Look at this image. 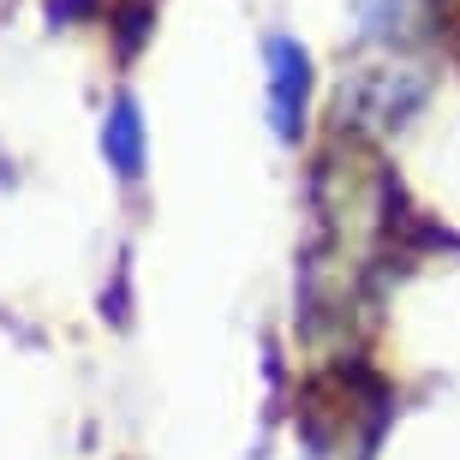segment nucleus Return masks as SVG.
Here are the masks:
<instances>
[{
	"label": "nucleus",
	"instance_id": "1",
	"mask_svg": "<svg viewBox=\"0 0 460 460\" xmlns=\"http://www.w3.org/2000/svg\"><path fill=\"white\" fill-rule=\"evenodd\" d=\"M263 66H270V126L281 144H299L305 132V102H311V54L293 36L263 42Z\"/></svg>",
	"mask_w": 460,
	"mask_h": 460
},
{
	"label": "nucleus",
	"instance_id": "2",
	"mask_svg": "<svg viewBox=\"0 0 460 460\" xmlns=\"http://www.w3.org/2000/svg\"><path fill=\"white\" fill-rule=\"evenodd\" d=\"M102 155L126 186L144 180V155H150L144 150V114H137V96H126V90H119L102 114Z\"/></svg>",
	"mask_w": 460,
	"mask_h": 460
}]
</instances>
